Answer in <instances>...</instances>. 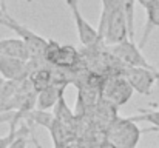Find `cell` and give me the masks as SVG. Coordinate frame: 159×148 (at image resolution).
<instances>
[{
    "label": "cell",
    "mask_w": 159,
    "mask_h": 148,
    "mask_svg": "<svg viewBox=\"0 0 159 148\" xmlns=\"http://www.w3.org/2000/svg\"><path fill=\"white\" fill-rule=\"evenodd\" d=\"M98 33H99L101 42H104L107 47H116V45H120V43L130 40L124 9L113 12L110 16L101 14Z\"/></svg>",
    "instance_id": "cell-1"
},
{
    "label": "cell",
    "mask_w": 159,
    "mask_h": 148,
    "mask_svg": "<svg viewBox=\"0 0 159 148\" xmlns=\"http://www.w3.org/2000/svg\"><path fill=\"white\" fill-rule=\"evenodd\" d=\"M0 25H3L8 29H11L12 33H16V36L26 43L30 54H31V59H42L43 57V52L48 45V39L40 37L39 34L31 31L28 26H25L20 22H17L16 19H12L6 11H0Z\"/></svg>",
    "instance_id": "cell-2"
},
{
    "label": "cell",
    "mask_w": 159,
    "mask_h": 148,
    "mask_svg": "<svg viewBox=\"0 0 159 148\" xmlns=\"http://www.w3.org/2000/svg\"><path fill=\"white\" fill-rule=\"evenodd\" d=\"M142 133H147V130H141L128 117L114 119L107 133V139L114 148H136Z\"/></svg>",
    "instance_id": "cell-3"
},
{
    "label": "cell",
    "mask_w": 159,
    "mask_h": 148,
    "mask_svg": "<svg viewBox=\"0 0 159 148\" xmlns=\"http://www.w3.org/2000/svg\"><path fill=\"white\" fill-rule=\"evenodd\" d=\"M133 91L134 90L130 85V82L127 80V77L124 74H117V76L108 77L102 82L101 97L117 108V106L125 105L131 99Z\"/></svg>",
    "instance_id": "cell-4"
},
{
    "label": "cell",
    "mask_w": 159,
    "mask_h": 148,
    "mask_svg": "<svg viewBox=\"0 0 159 148\" xmlns=\"http://www.w3.org/2000/svg\"><path fill=\"white\" fill-rule=\"evenodd\" d=\"M47 63L53 65L54 68H65L70 70L79 62V52L71 45H60L48 39V45L42 57Z\"/></svg>",
    "instance_id": "cell-5"
},
{
    "label": "cell",
    "mask_w": 159,
    "mask_h": 148,
    "mask_svg": "<svg viewBox=\"0 0 159 148\" xmlns=\"http://www.w3.org/2000/svg\"><path fill=\"white\" fill-rule=\"evenodd\" d=\"M111 56H114L125 68H144V70H156L142 54L141 48L134 42H124L120 45L111 47Z\"/></svg>",
    "instance_id": "cell-6"
},
{
    "label": "cell",
    "mask_w": 159,
    "mask_h": 148,
    "mask_svg": "<svg viewBox=\"0 0 159 148\" xmlns=\"http://www.w3.org/2000/svg\"><path fill=\"white\" fill-rule=\"evenodd\" d=\"M66 3V6L70 8V12L73 16V20H74V25H76V31H77V36H79V40L80 43L85 47V48H93L96 47L101 39H99V33L94 26H91L82 16L80 9H79V0H63Z\"/></svg>",
    "instance_id": "cell-7"
},
{
    "label": "cell",
    "mask_w": 159,
    "mask_h": 148,
    "mask_svg": "<svg viewBox=\"0 0 159 148\" xmlns=\"http://www.w3.org/2000/svg\"><path fill=\"white\" fill-rule=\"evenodd\" d=\"M124 76L133 87V90L142 96H150L153 87L159 85V70H144V68H125Z\"/></svg>",
    "instance_id": "cell-8"
},
{
    "label": "cell",
    "mask_w": 159,
    "mask_h": 148,
    "mask_svg": "<svg viewBox=\"0 0 159 148\" xmlns=\"http://www.w3.org/2000/svg\"><path fill=\"white\" fill-rule=\"evenodd\" d=\"M0 76L5 80L16 82L26 79V62L0 54Z\"/></svg>",
    "instance_id": "cell-9"
},
{
    "label": "cell",
    "mask_w": 159,
    "mask_h": 148,
    "mask_svg": "<svg viewBox=\"0 0 159 148\" xmlns=\"http://www.w3.org/2000/svg\"><path fill=\"white\" fill-rule=\"evenodd\" d=\"M0 54L8 56V57H14V59H20L23 62L31 60V54H30L26 43L19 37L2 39L0 40Z\"/></svg>",
    "instance_id": "cell-10"
},
{
    "label": "cell",
    "mask_w": 159,
    "mask_h": 148,
    "mask_svg": "<svg viewBox=\"0 0 159 148\" xmlns=\"http://www.w3.org/2000/svg\"><path fill=\"white\" fill-rule=\"evenodd\" d=\"M65 88L62 85H51L45 90H42L40 93H37V100H36V110L39 111H47L50 108H54L57 105V102L60 97H63L65 94Z\"/></svg>",
    "instance_id": "cell-11"
},
{
    "label": "cell",
    "mask_w": 159,
    "mask_h": 148,
    "mask_svg": "<svg viewBox=\"0 0 159 148\" xmlns=\"http://www.w3.org/2000/svg\"><path fill=\"white\" fill-rule=\"evenodd\" d=\"M28 80L31 82V85H33V88L36 90V93H40L42 90H45V88L54 85L53 70L40 66L39 70H36L34 73L30 74Z\"/></svg>",
    "instance_id": "cell-12"
},
{
    "label": "cell",
    "mask_w": 159,
    "mask_h": 148,
    "mask_svg": "<svg viewBox=\"0 0 159 148\" xmlns=\"http://www.w3.org/2000/svg\"><path fill=\"white\" fill-rule=\"evenodd\" d=\"M155 28H159V6L152 8V9L147 11L145 29H144L142 39H141V42H139V45H138L141 49L145 47V43H147V40H148V37H150V34H152V31H153Z\"/></svg>",
    "instance_id": "cell-13"
},
{
    "label": "cell",
    "mask_w": 159,
    "mask_h": 148,
    "mask_svg": "<svg viewBox=\"0 0 159 148\" xmlns=\"http://www.w3.org/2000/svg\"><path fill=\"white\" fill-rule=\"evenodd\" d=\"M141 113L136 114V116H131L128 117L131 122L138 123V122H147V123H152L153 128H148V131H155L159 130V110H139Z\"/></svg>",
    "instance_id": "cell-14"
},
{
    "label": "cell",
    "mask_w": 159,
    "mask_h": 148,
    "mask_svg": "<svg viewBox=\"0 0 159 148\" xmlns=\"http://www.w3.org/2000/svg\"><path fill=\"white\" fill-rule=\"evenodd\" d=\"M54 117H56V120H59L60 123H63V125H66V123H70L73 119H74V113L68 108V105H66V102H65V97H60V100L57 102V105L54 106Z\"/></svg>",
    "instance_id": "cell-15"
},
{
    "label": "cell",
    "mask_w": 159,
    "mask_h": 148,
    "mask_svg": "<svg viewBox=\"0 0 159 148\" xmlns=\"http://www.w3.org/2000/svg\"><path fill=\"white\" fill-rule=\"evenodd\" d=\"M30 128L26 125H23L22 128H17V123H9V133L3 137H0V148H9L11 144L22 134H28Z\"/></svg>",
    "instance_id": "cell-16"
},
{
    "label": "cell",
    "mask_w": 159,
    "mask_h": 148,
    "mask_svg": "<svg viewBox=\"0 0 159 148\" xmlns=\"http://www.w3.org/2000/svg\"><path fill=\"white\" fill-rule=\"evenodd\" d=\"M26 136H28V134H22V136H19V137L11 144V147L9 148H26L28 147V139H26Z\"/></svg>",
    "instance_id": "cell-17"
},
{
    "label": "cell",
    "mask_w": 159,
    "mask_h": 148,
    "mask_svg": "<svg viewBox=\"0 0 159 148\" xmlns=\"http://www.w3.org/2000/svg\"><path fill=\"white\" fill-rule=\"evenodd\" d=\"M138 3L145 9V11H148V9H152V8H156L158 5L155 3V0H138Z\"/></svg>",
    "instance_id": "cell-18"
},
{
    "label": "cell",
    "mask_w": 159,
    "mask_h": 148,
    "mask_svg": "<svg viewBox=\"0 0 159 148\" xmlns=\"http://www.w3.org/2000/svg\"><path fill=\"white\" fill-rule=\"evenodd\" d=\"M0 11H6V5H5V0H0Z\"/></svg>",
    "instance_id": "cell-19"
},
{
    "label": "cell",
    "mask_w": 159,
    "mask_h": 148,
    "mask_svg": "<svg viewBox=\"0 0 159 148\" xmlns=\"http://www.w3.org/2000/svg\"><path fill=\"white\" fill-rule=\"evenodd\" d=\"M5 82H6V80H5L2 76H0V87H3V85H5Z\"/></svg>",
    "instance_id": "cell-20"
},
{
    "label": "cell",
    "mask_w": 159,
    "mask_h": 148,
    "mask_svg": "<svg viewBox=\"0 0 159 148\" xmlns=\"http://www.w3.org/2000/svg\"><path fill=\"white\" fill-rule=\"evenodd\" d=\"M26 2H28V3H31V2H33V0H26Z\"/></svg>",
    "instance_id": "cell-21"
}]
</instances>
